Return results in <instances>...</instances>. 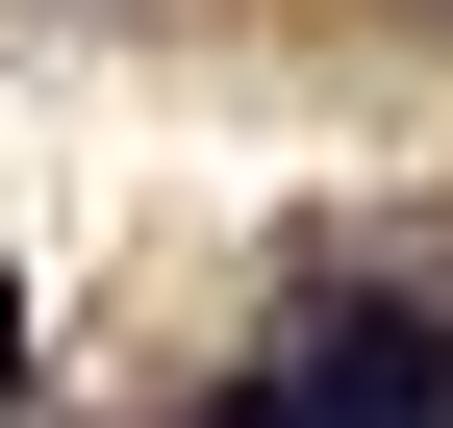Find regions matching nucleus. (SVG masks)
Listing matches in <instances>:
<instances>
[{"instance_id": "f257e3e1", "label": "nucleus", "mask_w": 453, "mask_h": 428, "mask_svg": "<svg viewBox=\"0 0 453 428\" xmlns=\"http://www.w3.org/2000/svg\"><path fill=\"white\" fill-rule=\"evenodd\" d=\"M277 403L303 428H453V328L428 302H327V328L277 353Z\"/></svg>"}, {"instance_id": "f03ea898", "label": "nucleus", "mask_w": 453, "mask_h": 428, "mask_svg": "<svg viewBox=\"0 0 453 428\" xmlns=\"http://www.w3.org/2000/svg\"><path fill=\"white\" fill-rule=\"evenodd\" d=\"M177 428H303V403H277V378H226V403H177Z\"/></svg>"}, {"instance_id": "7ed1b4c3", "label": "nucleus", "mask_w": 453, "mask_h": 428, "mask_svg": "<svg viewBox=\"0 0 453 428\" xmlns=\"http://www.w3.org/2000/svg\"><path fill=\"white\" fill-rule=\"evenodd\" d=\"M0 428H26V278H0Z\"/></svg>"}]
</instances>
